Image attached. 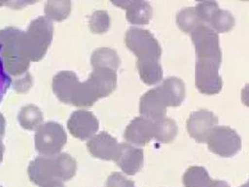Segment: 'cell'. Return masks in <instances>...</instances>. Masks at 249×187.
Wrapping results in <instances>:
<instances>
[{"label":"cell","mask_w":249,"mask_h":187,"mask_svg":"<svg viewBox=\"0 0 249 187\" xmlns=\"http://www.w3.org/2000/svg\"><path fill=\"white\" fill-rule=\"evenodd\" d=\"M185 187H208L211 179L208 171L202 166H191L183 175Z\"/></svg>","instance_id":"21"},{"label":"cell","mask_w":249,"mask_h":187,"mask_svg":"<svg viewBox=\"0 0 249 187\" xmlns=\"http://www.w3.org/2000/svg\"><path fill=\"white\" fill-rule=\"evenodd\" d=\"M159 88L167 102V107L177 108L185 100V86L181 78L171 76L166 78Z\"/></svg>","instance_id":"15"},{"label":"cell","mask_w":249,"mask_h":187,"mask_svg":"<svg viewBox=\"0 0 249 187\" xmlns=\"http://www.w3.org/2000/svg\"><path fill=\"white\" fill-rule=\"evenodd\" d=\"M218 123L219 120L213 113L207 109H199L189 116L186 123L187 131L197 142L205 143Z\"/></svg>","instance_id":"6"},{"label":"cell","mask_w":249,"mask_h":187,"mask_svg":"<svg viewBox=\"0 0 249 187\" xmlns=\"http://www.w3.org/2000/svg\"><path fill=\"white\" fill-rule=\"evenodd\" d=\"M72 135L85 140L93 136L98 130V121L90 112L79 110L74 112L68 123Z\"/></svg>","instance_id":"9"},{"label":"cell","mask_w":249,"mask_h":187,"mask_svg":"<svg viewBox=\"0 0 249 187\" xmlns=\"http://www.w3.org/2000/svg\"><path fill=\"white\" fill-rule=\"evenodd\" d=\"M178 27L184 33H192L198 26L203 24L195 7H186L178 13L176 16Z\"/></svg>","instance_id":"22"},{"label":"cell","mask_w":249,"mask_h":187,"mask_svg":"<svg viewBox=\"0 0 249 187\" xmlns=\"http://www.w3.org/2000/svg\"><path fill=\"white\" fill-rule=\"evenodd\" d=\"M4 147L2 145V141L0 140V162L2 160V156H3Z\"/></svg>","instance_id":"31"},{"label":"cell","mask_w":249,"mask_h":187,"mask_svg":"<svg viewBox=\"0 0 249 187\" xmlns=\"http://www.w3.org/2000/svg\"><path fill=\"white\" fill-rule=\"evenodd\" d=\"M208 187H231L226 182L222 180H211Z\"/></svg>","instance_id":"29"},{"label":"cell","mask_w":249,"mask_h":187,"mask_svg":"<svg viewBox=\"0 0 249 187\" xmlns=\"http://www.w3.org/2000/svg\"><path fill=\"white\" fill-rule=\"evenodd\" d=\"M4 130H5V120L2 114H0V136L3 135Z\"/></svg>","instance_id":"30"},{"label":"cell","mask_w":249,"mask_h":187,"mask_svg":"<svg viewBox=\"0 0 249 187\" xmlns=\"http://www.w3.org/2000/svg\"><path fill=\"white\" fill-rule=\"evenodd\" d=\"M124 138L137 145H146L154 138V122L146 117H136L126 127Z\"/></svg>","instance_id":"11"},{"label":"cell","mask_w":249,"mask_h":187,"mask_svg":"<svg viewBox=\"0 0 249 187\" xmlns=\"http://www.w3.org/2000/svg\"><path fill=\"white\" fill-rule=\"evenodd\" d=\"M60 126L57 127L56 130L53 132H48L46 125L39 129L36 135V147L41 153H48V152L59 151L62 145L66 142V135L53 138L57 133L62 131Z\"/></svg>","instance_id":"17"},{"label":"cell","mask_w":249,"mask_h":187,"mask_svg":"<svg viewBox=\"0 0 249 187\" xmlns=\"http://www.w3.org/2000/svg\"><path fill=\"white\" fill-rule=\"evenodd\" d=\"M41 121V114L35 106L30 105L22 108L19 114V121L25 129H34Z\"/></svg>","instance_id":"24"},{"label":"cell","mask_w":249,"mask_h":187,"mask_svg":"<svg viewBox=\"0 0 249 187\" xmlns=\"http://www.w3.org/2000/svg\"><path fill=\"white\" fill-rule=\"evenodd\" d=\"M120 63L119 55L112 49L101 47L92 54L91 64L93 68H107L116 72Z\"/></svg>","instance_id":"19"},{"label":"cell","mask_w":249,"mask_h":187,"mask_svg":"<svg viewBox=\"0 0 249 187\" xmlns=\"http://www.w3.org/2000/svg\"><path fill=\"white\" fill-rule=\"evenodd\" d=\"M110 25V20L107 12L99 10L93 13L89 20V28L93 33H102L107 31Z\"/></svg>","instance_id":"27"},{"label":"cell","mask_w":249,"mask_h":187,"mask_svg":"<svg viewBox=\"0 0 249 187\" xmlns=\"http://www.w3.org/2000/svg\"><path fill=\"white\" fill-rule=\"evenodd\" d=\"M235 25V20L231 13L221 9L214 14L209 23V27L217 33H226L232 29Z\"/></svg>","instance_id":"23"},{"label":"cell","mask_w":249,"mask_h":187,"mask_svg":"<svg viewBox=\"0 0 249 187\" xmlns=\"http://www.w3.org/2000/svg\"><path fill=\"white\" fill-rule=\"evenodd\" d=\"M88 80L98 97H105L111 94L116 87V72L110 68H94Z\"/></svg>","instance_id":"13"},{"label":"cell","mask_w":249,"mask_h":187,"mask_svg":"<svg viewBox=\"0 0 249 187\" xmlns=\"http://www.w3.org/2000/svg\"><path fill=\"white\" fill-rule=\"evenodd\" d=\"M24 32L14 28L0 31V55L6 70L11 76H22L29 67V59L23 47Z\"/></svg>","instance_id":"1"},{"label":"cell","mask_w":249,"mask_h":187,"mask_svg":"<svg viewBox=\"0 0 249 187\" xmlns=\"http://www.w3.org/2000/svg\"><path fill=\"white\" fill-rule=\"evenodd\" d=\"M195 9L196 10L197 14L201 21L203 24L206 23L209 24L214 14L220 10V7L217 2L215 1H202L198 2Z\"/></svg>","instance_id":"26"},{"label":"cell","mask_w":249,"mask_h":187,"mask_svg":"<svg viewBox=\"0 0 249 187\" xmlns=\"http://www.w3.org/2000/svg\"><path fill=\"white\" fill-rule=\"evenodd\" d=\"M191 38L196 48L197 62L220 66L222 52L218 33L208 25L202 24L191 33Z\"/></svg>","instance_id":"2"},{"label":"cell","mask_w":249,"mask_h":187,"mask_svg":"<svg viewBox=\"0 0 249 187\" xmlns=\"http://www.w3.org/2000/svg\"><path fill=\"white\" fill-rule=\"evenodd\" d=\"M137 68L140 78L148 86L158 83L163 78V69L159 61L153 59L137 60Z\"/></svg>","instance_id":"18"},{"label":"cell","mask_w":249,"mask_h":187,"mask_svg":"<svg viewBox=\"0 0 249 187\" xmlns=\"http://www.w3.org/2000/svg\"><path fill=\"white\" fill-rule=\"evenodd\" d=\"M53 30L49 22L39 17L31 22L27 31L23 33V47L30 61L37 62L44 56L52 39Z\"/></svg>","instance_id":"3"},{"label":"cell","mask_w":249,"mask_h":187,"mask_svg":"<svg viewBox=\"0 0 249 187\" xmlns=\"http://www.w3.org/2000/svg\"><path fill=\"white\" fill-rule=\"evenodd\" d=\"M177 124L174 120L163 117L154 122V138L163 144L173 141L177 136Z\"/></svg>","instance_id":"20"},{"label":"cell","mask_w":249,"mask_h":187,"mask_svg":"<svg viewBox=\"0 0 249 187\" xmlns=\"http://www.w3.org/2000/svg\"><path fill=\"white\" fill-rule=\"evenodd\" d=\"M4 3H5V2H0V6H2V5H3Z\"/></svg>","instance_id":"33"},{"label":"cell","mask_w":249,"mask_h":187,"mask_svg":"<svg viewBox=\"0 0 249 187\" xmlns=\"http://www.w3.org/2000/svg\"><path fill=\"white\" fill-rule=\"evenodd\" d=\"M167 108V102L159 86L146 92L140 99V112L141 115L153 122L165 117Z\"/></svg>","instance_id":"8"},{"label":"cell","mask_w":249,"mask_h":187,"mask_svg":"<svg viewBox=\"0 0 249 187\" xmlns=\"http://www.w3.org/2000/svg\"><path fill=\"white\" fill-rule=\"evenodd\" d=\"M116 6L126 9V18L131 24L145 25L149 24L153 16V10L145 1H120L113 2Z\"/></svg>","instance_id":"14"},{"label":"cell","mask_w":249,"mask_h":187,"mask_svg":"<svg viewBox=\"0 0 249 187\" xmlns=\"http://www.w3.org/2000/svg\"><path fill=\"white\" fill-rule=\"evenodd\" d=\"M249 187V185H248V183H245L243 186H241V187Z\"/></svg>","instance_id":"32"},{"label":"cell","mask_w":249,"mask_h":187,"mask_svg":"<svg viewBox=\"0 0 249 187\" xmlns=\"http://www.w3.org/2000/svg\"><path fill=\"white\" fill-rule=\"evenodd\" d=\"M206 142L211 152L224 158H229L237 154L242 145L241 137L228 126H216Z\"/></svg>","instance_id":"5"},{"label":"cell","mask_w":249,"mask_h":187,"mask_svg":"<svg viewBox=\"0 0 249 187\" xmlns=\"http://www.w3.org/2000/svg\"><path fill=\"white\" fill-rule=\"evenodd\" d=\"M71 10L70 2H53L47 3L45 11L47 16L54 20H62L68 16Z\"/></svg>","instance_id":"25"},{"label":"cell","mask_w":249,"mask_h":187,"mask_svg":"<svg viewBox=\"0 0 249 187\" xmlns=\"http://www.w3.org/2000/svg\"><path fill=\"white\" fill-rule=\"evenodd\" d=\"M124 41L138 60L159 61L161 57L162 48L159 42L147 30L131 28L125 33Z\"/></svg>","instance_id":"4"},{"label":"cell","mask_w":249,"mask_h":187,"mask_svg":"<svg viewBox=\"0 0 249 187\" xmlns=\"http://www.w3.org/2000/svg\"><path fill=\"white\" fill-rule=\"evenodd\" d=\"M115 160L125 173L134 175L143 165V152L128 144H121Z\"/></svg>","instance_id":"10"},{"label":"cell","mask_w":249,"mask_h":187,"mask_svg":"<svg viewBox=\"0 0 249 187\" xmlns=\"http://www.w3.org/2000/svg\"><path fill=\"white\" fill-rule=\"evenodd\" d=\"M219 68L213 64L196 62L195 83L198 91L206 95H215L221 91L223 81Z\"/></svg>","instance_id":"7"},{"label":"cell","mask_w":249,"mask_h":187,"mask_svg":"<svg viewBox=\"0 0 249 187\" xmlns=\"http://www.w3.org/2000/svg\"><path fill=\"white\" fill-rule=\"evenodd\" d=\"M119 145L116 140L106 132L96 135L88 143L89 152L94 157L105 160L115 159Z\"/></svg>","instance_id":"12"},{"label":"cell","mask_w":249,"mask_h":187,"mask_svg":"<svg viewBox=\"0 0 249 187\" xmlns=\"http://www.w3.org/2000/svg\"><path fill=\"white\" fill-rule=\"evenodd\" d=\"M107 187H133L134 183L126 178H124L120 173L115 172L111 174L107 180Z\"/></svg>","instance_id":"28"},{"label":"cell","mask_w":249,"mask_h":187,"mask_svg":"<svg viewBox=\"0 0 249 187\" xmlns=\"http://www.w3.org/2000/svg\"><path fill=\"white\" fill-rule=\"evenodd\" d=\"M80 82L76 74L72 72H62L53 80V89L61 100L71 103L72 96Z\"/></svg>","instance_id":"16"}]
</instances>
